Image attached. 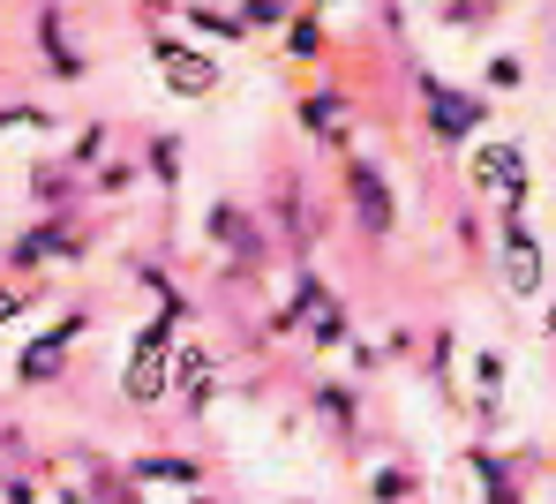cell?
I'll return each mask as SVG.
<instances>
[{"instance_id": "cell-1", "label": "cell", "mask_w": 556, "mask_h": 504, "mask_svg": "<svg viewBox=\"0 0 556 504\" xmlns=\"http://www.w3.org/2000/svg\"><path fill=\"white\" fill-rule=\"evenodd\" d=\"M166 385H174V316H159V324H143V331H136L121 392H128L136 406H159V400H166Z\"/></svg>"}, {"instance_id": "cell-2", "label": "cell", "mask_w": 556, "mask_h": 504, "mask_svg": "<svg viewBox=\"0 0 556 504\" xmlns=\"http://www.w3.org/2000/svg\"><path fill=\"white\" fill-rule=\"evenodd\" d=\"M151 61H159V76H166L181 99H203V91L218 84V61H211V53H195L188 38H151Z\"/></svg>"}, {"instance_id": "cell-3", "label": "cell", "mask_w": 556, "mask_h": 504, "mask_svg": "<svg viewBox=\"0 0 556 504\" xmlns=\"http://www.w3.org/2000/svg\"><path fill=\"white\" fill-rule=\"evenodd\" d=\"M473 181H481L489 197H504V203H527V143H489V151L473 159Z\"/></svg>"}, {"instance_id": "cell-4", "label": "cell", "mask_w": 556, "mask_h": 504, "mask_svg": "<svg viewBox=\"0 0 556 504\" xmlns=\"http://www.w3.org/2000/svg\"><path fill=\"white\" fill-rule=\"evenodd\" d=\"M421 99H429V128H437V136H473V128H481V113H489L481 99H466V91L437 84V76L421 84Z\"/></svg>"}, {"instance_id": "cell-5", "label": "cell", "mask_w": 556, "mask_h": 504, "mask_svg": "<svg viewBox=\"0 0 556 504\" xmlns=\"http://www.w3.org/2000/svg\"><path fill=\"white\" fill-rule=\"evenodd\" d=\"M346 197H354V226L362 234H391V189H383V174L376 166H346Z\"/></svg>"}, {"instance_id": "cell-6", "label": "cell", "mask_w": 556, "mask_h": 504, "mask_svg": "<svg viewBox=\"0 0 556 504\" xmlns=\"http://www.w3.org/2000/svg\"><path fill=\"white\" fill-rule=\"evenodd\" d=\"M504 287L527 302V294H542V249H534V234H527V218H511L504 226Z\"/></svg>"}, {"instance_id": "cell-7", "label": "cell", "mask_w": 556, "mask_h": 504, "mask_svg": "<svg viewBox=\"0 0 556 504\" xmlns=\"http://www.w3.org/2000/svg\"><path fill=\"white\" fill-rule=\"evenodd\" d=\"M76 331H84V316H61V324H53L46 339H30V346H23L15 377H23V385H46V377H61V346H68Z\"/></svg>"}, {"instance_id": "cell-8", "label": "cell", "mask_w": 556, "mask_h": 504, "mask_svg": "<svg viewBox=\"0 0 556 504\" xmlns=\"http://www.w3.org/2000/svg\"><path fill=\"white\" fill-rule=\"evenodd\" d=\"M174 377H181V406L203 414V406H211V385H218V362H211L203 346H174Z\"/></svg>"}, {"instance_id": "cell-9", "label": "cell", "mask_w": 556, "mask_h": 504, "mask_svg": "<svg viewBox=\"0 0 556 504\" xmlns=\"http://www.w3.org/2000/svg\"><path fill=\"white\" fill-rule=\"evenodd\" d=\"M38 38H46V53H53V76H84V53L68 46V23H61V15H38Z\"/></svg>"}, {"instance_id": "cell-10", "label": "cell", "mask_w": 556, "mask_h": 504, "mask_svg": "<svg viewBox=\"0 0 556 504\" xmlns=\"http://www.w3.org/2000/svg\"><path fill=\"white\" fill-rule=\"evenodd\" d=\"M211 234H218V249H233V256H256V226H249L233 203H218V211H211Z\"/></svg>"}, {"instance_id": "cell-11", "label": "cell", "mask_w": 556, "mask_h": 504, "mask_svg": "<svg viewBox=\"0 0 556 504\" xmlns=\"http://www.w3.org/2000/svg\"><path fill=\"white\" fill-rule=\"evenodd\" d=\"M188 30H211V38H241L249 23H241L233 8H188Z\"/></svg>"}, {"instance_id": "cell-12", "label": "cell", "mask_w": 556, "mask_h": 504, "mask_svg": "<svg viewBox=\"0 0 556 504\" xmlns=\"http://www.w3.org/2000/svg\"><path fill=\"white\" fill-rule=\"evenodd\" d=\"M339 113H346V105H339V99H308V105H301V121H308L316 136H339V128H346Z\"/></svg>"}, {"instance_id": "cell-13", "label": "cell", "mask_w": 556, "mask_h": 504, "mask_svg": "<svg viewBox=\"0 0 556 504\" xmlns=\"http://www.w3.org/2000/svg\"><path fill=\"white\" fill-rule=\"evenodd\" d=\"M308 316H316V339H324V346H339V331H346L339 302H331V294H316V308H308Z\"/></svg>"}, {"instance_id": "cell-14", "label": "cell", "mask_w": 556, "mask_h": 504, "mask_svg": "<svg viewBox=\"0 0 556 504\" xmlns=\"http://www.w3.org/2000/svg\"><path fill=\"white\" fill-rule=\"evenodd\" d=\"M136 475H143V482H195L188 459H136Z\"/></svg>"}, {"instance_id": "cell-15", "label": "cell", "mask_w": 556, "mask_h": 504, "mask_svg": "<svg viewBox=\"0 0 556 504\" xmlns=\"http://www.w3.org/2000/svg\"><path fill=\"white\" fill-rule=\"evenodd\" d=\"M293 53H301V61H316V53H324V30H316V15H293Z\"/></svg>"}, {"instance_id": "cell-16", "label": "cell", "mask_w": 556, "mask_h": 504, "mask_svg": "<svg viewBox=\"0 0 556 504\" xmlns=\"http://www.w3.org/2000/svg\"><path fill=\"white\" fill-rule=\"evenodd\" d=\"M406 490H414V475H406V467H376V497H383V504L406 497Z\"/></svg>"}, {"instance_id": "cell-17", "label": "cell", "mask_w": 556, "mask_h": 504, "mask_svg": "<svg viewBox=\"0 0 556 504\" xmlns=\"http://www.w3.org/2000/svg\"><path fill=\"white\" fill-rule=\"evenodd\" d=\"M481 482H489V504H519L511 497V475H504L496 459H481Z\"/></svg>"}, {"instance_id": "cell-18", "label": "cell", "mask_w": 556, "mask_h": 504, "mask_svg": "<svg viewBox=\"0 0 556 504\" xmlns=\"http://www.w3.org/2000/svg\"><path fill=\"white\" fill-rule=\"evenodd\" d=\"M324 414H331V429H354V400H346V392H324Z\"/></svg>"}, {"instance_id": "cell-19", "label": "cell", "mask_w": 556, "mask_h": 504, "mask_svg": "<svg viewBox=\"0 0 556 504\" xmlns=\"http://www.w3.org/2000/svg\"><path fill=\"white\" fill-rule=\"evenodd\" d=\"M489 84H496V91H511V84H519V61H511V53H504V61H489Z\"/></svg>"}, {"instance_id": "cell-20", "label": "cell", "mask_w": 556, "mask_h": 504, "mask_svg": "<svg viewBox=\"0 0 556 504\" xmlns=\"http://www.w3.org/2000/svg\"><path fill=\"white\" fill-rule=\"evenodd\" d=\"M23 308H30V294H8L0 287V316H23Z\"/></svg>"}, {"instance_id": "cell-21", "label": "cell", "mask_w": 556, "mask_h": 504, "mask_svg": "<svg viewBox=\"0 0 556 504\" xmlns=\"http://www.w3.org/2000/svg\"><path fill=\"white\" fill-rule=\"evenodd\" d=\"M0 490H8V504H38V497H30V482H15V475H8Z\"/></svg>"}, {"instance_id": "cell-22", "label": "cell", "mask_w": 556, "mask_h": 504, "mask_svg": "<svg viewBox=\"0 0 556 504\" xmlns=\"http://www.w3.org/2000/svg\"><path fill=\"white\" fill-rule=\"evenodd\" d=\"M549 339H556V302H549Z\"/></svg>"}, {"instance_id": "cell-23", "label": "cell", "mask_w": 556, "mask_h": 504, "mask_svg": "<svg viewBox=\"0 0 556 504\" xmlns=\"http://www.w3.org/2000/svg\"><path fill=\"white\" fill-rule=\"evenodd\" d=\"M195 504H218V497H195Z\"/></svg>"}]
</instances>
